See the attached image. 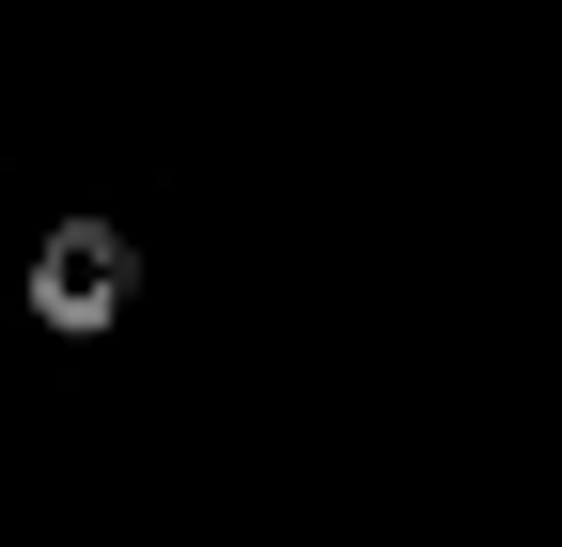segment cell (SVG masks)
<instances>
[{"instance_id":"6da1fadb","label":"cell","mask_w":562,"mask_h":547,"mask_svg":"<svg viewBox=\"0 0 562 547\" xmlns=\"http://www.w3.org/2000/svg\"><path fill=\"white\" fill-rule=\"evenodd\" d=\"M32 298H47V313H79V328H94V313L125 298V250H110V235H47V266H32Z\"/></svg>"}]
</instances>
